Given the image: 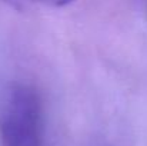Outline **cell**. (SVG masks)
Here are the masks:
<instances>
[{
	"mask_svg": "<svg viewBox=\"0 0 147 146\" xmlns=\"http://www.w3.org/2000/svg\"><path fill=\"white\" fill-rule=\"evenodd\" d=\"M0 146H46L43 100L27 83L10 85L0 99Z\"/></svg>",
	"mask_w": 147,
	"mask_h": 146,
	"instance_id": "1",
	"label": "cell"
},
{
	"mask_svg": "<svg viewBox=\"0 0 147 146\" xmlns=\"http://www.w3.org/2000/svg\"><path fill=\"white\" fill-rule=\"evenodd\" d=\"M37 1H42V3L49 4V6H56V7H60V6L70 4V3H71V1H74V0H37Z\"/></svg>",
	"mask_w": 147,
	"mask_h": 146,
	"instance_id": "2",
	"label": "cell"
},
{
	"mask_svg": "<svg viewBox=\"0 0 147 146\" xmlns=\"http://www.w3.org/2000/svg\"><path fill=\"white\" fill-rule=\"evenodd\" d=\"M146 13H147V1H146Z\"/></svg>",
	"mask_w": 147,
	"mask_h": 146,
	"instance_id": "3",
	"label": "cell"
}]
</instances>
